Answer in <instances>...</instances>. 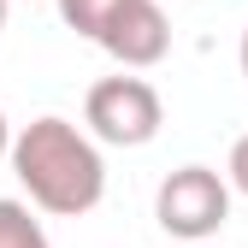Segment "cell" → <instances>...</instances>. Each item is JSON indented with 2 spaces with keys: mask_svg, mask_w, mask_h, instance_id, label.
Masks as SVG:
<instances>
[{
  "mask_svg": "<svg viewBox=\"0 0 248 248\" xmlns=\"http://www.w3.org/2000/svg\"><path fill=\"white\" fill-rule=\"evenodd\" d=\"M6 6H12V0H0V30H6Z\"/></svg>",
  "mask_w": 248,
  "mask_h": 248,
  "instance_id": "10",
  "label": "cell"
},
{
  "mask_svg": "<svg viewBox=\"0 0 248 248\" xmlns=\"http://www.w3.org/2000/svg\"><path fill=\"white\" fill-rule=\"evenodd\" d=\"M83 124H89V142L148 148L166 124V101L148 77H101L83 95Z\"/></svg>",
  "mask_w": 248,
  "mask_h": 248,
  "instance_id": "2",
  "label": "cell"
},
{
  "mask_svg": "<svg viewBox=\"0 0 248 248\" xmlns=\"http://www.w3.org/2000/svg\"><path fill=\"white\" fill-rule=\"evenodd\" d=\"M154 219H160L166 236L195 242V248L207 236H219L225 219H231V183H225V171H213V166H177L160 183V195H154Z\"/></svg>",
  "mask_w": 248,
  "mask_h": 248,
  "instance_id": "3",
  "label": "cell"
},
{
  "mask_svg": "<svg viewBox=\"0 0 248 248\" xmlns=\"http://www.w3.org/2000/svg\"><path fill=\"white\" fill-rule=\"evenodd\" d=\"M0 248H47L42 219L24 201H0Z\"/></svg>",
  "mask_w": 248,
  "mask_h": 248,
  "instance_id": "5",
  "label": "cell"
},
{
  "mask_svg": "<svg viewBox=\"0 0 248 248\" xmlns=\"http://www.w3.org/2000/svg\"><path fill=\"white\" fill-rule=\"evenodd\" d=\"M101 47L118 59L124 71L160 65V59L171 53V24L160 12V0H124V6L107 18V30H101Z\"/></svg>",
  "mask_w": 248,
  "mask_h": 248,
  "instance_id": "4",
  "label": "cell"
},
{
  "mask_svg": "<svg viewBox=\"0 0 248 248\" xmlns=\"http://www.w3.org/2000/svg\"><path fill=\"white\" fill-rule=\"evenodd\" d=\"M6 148H12V124H6V112H0V160H6Z\"/></svg>",
  "mask_w": 248,
  "mask_h": 248,
  "instance_id": "8",
  "label": "cell"
},
{
  "mask_svg": "<svg viewBox=\"0 0 248 248\" xmlns=\"http://www.w3.org/2000/svg\"><path fill=\"white\" fill-rule=\"evenodd\" d=\"M225 183L236 195H248V136H236L231 142V160H225Z\"/></svg>",
  "mask_w": 248,
  "mask_h": 248,
  "instance_id": "7",
  "label": "cell"
},
{
  "mask_svg": "<svg viewBox=\"0 0 248 248\" xmlns=\"http://www.w3.org/2000/svg\"><path fill=\"white\" fill-rule=\"evenodd\" d=\"M242 77H248V30H242Z\"/></svg>",
  "mask_w": 248,
  "mask_h": 248,
  "instance_id": "9",
  "label": "cell"
},
{
  "mask_svg": "<svg viewBox=\"0 0 248 248\" xmlns=\"http://www.w3.org/2000/svg\"><path fill=\"white\" fill-rule=\"evenodd\" d=\"M118 6H124V0H59V18H65V30L101 42V30H107V18H112Z\"/></svg>",
  "mask_w": 248,
  "mask_h": 248,
  "instance_id": "6",
  "label": "cell"
},
{
  "mask_svg": "<svg viewBox=\"0 0 248 248\" xmlns=\"http://www.w3.org/2000/svg\"><path fill=\"white\" fill-rule=\"evenodd\" d=\"M6 160H12L18 183L30 189V201L42 213H53V219H83V213H95L101 195H107L101 148L89 142V130H77V124L59 118V112L24 124L12 136V148H6Z\"/></svg>",
  "mask_w": 248,
  "mask_h": 248,
  "instance_id": "1",
  "label": "cell"
}]
</instances>
